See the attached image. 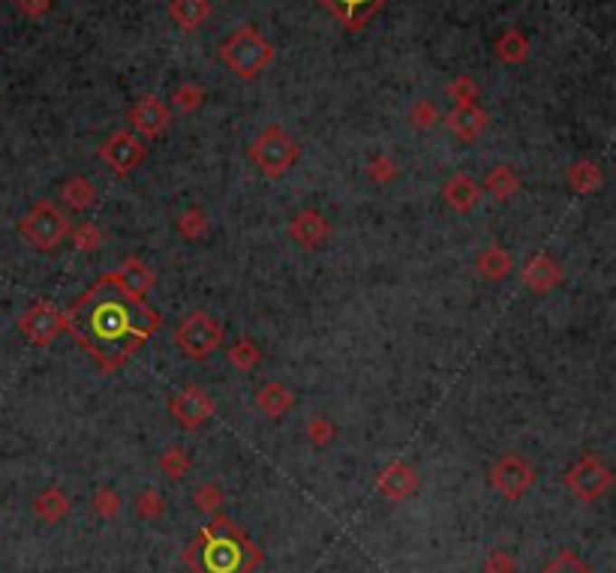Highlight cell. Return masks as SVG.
<instances>
[{
	"label": "cell",
	"mask_w": 616,
	"mask_h": 573,
	"mask_svg": "<svg viewBox=\"0 0 616 573\" xmlns=\"http://www.w3.org/2000/svg\"><path fill=\"white\" fill-rule=\"evenodd\" d=\"M511 268H515V261H511V256L502 247H488L479 256V270L488 279H506Z\"/></svg>",
	"instance_id": "obj_22"
},
{
	"label": "cell",
	"mask_w": 616,
	"mask_h": 573,
	"mask_svg": "<svg viewBox=\"0 0 616 573\" xmlns=\"http://www.w3.org/2000/svg\"><path fill=\"white\" fill-rule=\"evenodd\" d=\"M451 93H454V99L460 102V106H469V99H472V93H475V84L469 79H460L451 88Z\"/></svg>",
	"instance_id": "obj_41"
},
{
	"label": "cell",
	"mask_w": 616,
	"mask_h": 573,
	"mask_svg": "<svg viewBox=\"0 0 616 573\" xmlns=\"http://www.w3.org/2000/svg\"><path fill=\"white\" fill-rule=\"evenodd\" d=\"M370 177L373 181H391V177H397V165L388 156H376L370 163Z\"/></svg>",
	"instance_id": "obj_35"
},
{
	"label": "cell",
	"mask_w": 616,
	"mask_h": 573,
	"mask_svg": "<svg viewBox=\"0 0 616 573\" xmlns=\"http://www.w3.org/2000/svg\"><path fill=\"white\" fill-rule=\"evenodd\" d=\"M18 327L33 345H52L63 331V313L58 306H52L49 300H40L18 318Z\"/></svg>",
	"instance_id": "obj_8"
},
{
	"label": "cell",
	"mask_w": 616,
	"mask_h": 573,
	"mask_svg": "<svg viewBox=\"0 0 616 573\" xmlns=\"http://www.w3.org/2000/svg\"><path fill=\"white\" fill-rule=\"evenodd\" d=\"M63 202L70 204L72 211H85L90 208L93 202H97V186H93L90 181H85V177H72V181L63 183Z\"/></svg>",
	"instance_id": "obj_24"
},
{
	"label": "cell",
	"mask_w": 616,
	"mask_h": 573,
	"mask_svg": "<svg viewBox=\"0 0 616 573\" xmlns=\"http://www.w3.org/2000/svg\"><path fill=\"white\" fill-rule=\"evenodd\" d=\"M445 202L451 204L454 211H460V213H466V211H472L475 204H479V199H481V186L472 181L469 174H454L451 181L445 183Z\"/></svg>",
	"instance_id": "obj_18"
},
{
	"label": "cell",
	"mask_w": 616,
	"mask_h": 573,
	"mask_svg": "<svg viewBox=\"0 0 616 573\" xmlns=\"http://www.w3.org/2000/svg\"><path fill=\"white\" fill-rule=\"evenodd\" d=\"M199 99H202V93L195 88H181L175 93V106H181V108H195L199 106Z\"/></svg>",
	"instance_id": "obj_40"
},
{
	"label": "cell",
	"mask_w": 616,
	"mask_h": 573,
	"mask_svg": "<svg viewBox=\"0 0 616 573\" xmlns=\"http://www.w3.org/2000/svg\"><path fill=\"white\" fill-rule=\"evenodd\" d=\"M448 127H451L463 142H472V138H479L481 129L488 127V115L469 102V106H460L451 117H448Z\"/></svg>",
	"instance_id": "obj_19"
},
{
	"label": "cell",
	"mask_w": 616,
	"mask_h": 573,
	"mask_svg": "<svg viewBox=\"0 0 616 573\" xmlns=\"http://www.w3.org/2000/svg\"><path fill=\"white\" fill-rule=\"evenodd\" d=\"M160 468L169 477H184L186 474V468H190V454H186L184 447H169L166 450V454L160 456Z\"/></svg>",
	"instance_id": "obj_30"
},
{
	"label": "cell",
	"mask_w": 616,
	"mask_h": 573,
	"mask_svg": "<svg viewBox=\"0 0 616 573\" xmlns=\"http://www.w3.org/2000/svg\"><path fill=\"white\" fill-rule=\"evenodd\" d=\"M229 361L235 363L238 370L247 372V370H253V366L259 363V349L247 340V336H241V340L229 349Z\"/></svg>",
	"instance_id": "obj_29"
},
{
	"label": "cell",
	"mask_w": 616,
	"mask_h": 573,
	"mask_svg": "<svg viewBox=\"0 0 616 573\" xmlns=\"http://www.w3.org/2000/svg\"><path fill=\"white\" fill-rule=\"evenodd\" d=\"M72 240H76V247H79V249H88V252H93V249H100V243H102V231H100L93 222H81L79 229L72 231Z\"/></svg>",
	"instance_id": "obj_32"
},
{
	"label": "cell",
	"mask_w": 616,
	"mask_h": 573,
	"mask_svg": "<svg viewBox=\"0 0 616 573\" xmlns=\"http://www.w3.org/2000/svg\"><path fill=\"white\" fill-rule=\"evenodd\" d=\"M379 490L388 495V499H406L409 493L418 486V474L409 468L406 463H391L385 472L379 474Z\"/></svg>",
	"instance_id": "obj_17"
},
{
	"label": "cell",
	"mask_w": 616,
	"mask_h": 573,
	"mask_svg": "<svg viewBox=\"0 0 616 573\" xmlns=\"http://www.w3.org/2000/svg\"><path fill=\"white\" fill-rule=\"evenodd\" d=\"M109 279H115V283L120 288H127L129 295H136V297H142L147 288L154 286V274H151V268L145 265V261H138V258H127L124 265H120L115 274H106Z\"/></svg>",
	"instance_id": "obj_16"
},
{
	"label": "cell",
	"mask_w": 616,
	"mask_h": 573,
	"mask_svg": "<svg viewBox=\"0 0 616 573\" xmlns=\"http://www.w3.org/2000/svg\"><path fill=\"white\" fill-rule=\"evenodd\" d=\"M33 511H36V516H43L45 522H58L61 516L70 511V502L61 490H54L52 486V490H45L43 495H36Z\"/></svg>",
	"instance_id": "obj_26"
},
{
	"label": "cell",
	"mask_w": 616,
	"mask_h": 573,
	"mask_svg": "<svg viewBox=\"0 0 616 573\" xmlns=\"http://www.w3.org/2000/svg\"><path fill=\"white\" fill-rule=\"evenodd\" d=\"M163 511H166V499L156 490H145L136 499V513L142 516V520H156V516H163Z\"/></svg>",
	"instance_id": "obj_31"
},
{
	"label": "cell",
	"mask_w": 616,
	"mask_h": 573,
	"mask_svg": "<svg viewBox=\"0 0 616 573\" xmlns=\"http://www.w3.org/2000/svg\"><path fill=\"white\" fill-rule=\"evenodd\" d=\"M129 120H133V127L138 129V133L154 138L169 127V108H166L160 99L145 97L142 102H136V106L129 108Z\"/></svg>",
	"instance_id": "obj_13"
},
{
	"label": "cell",
	"mask_w": 616,
	"mask_h": 573,
	"mask_svg": "<svg viewBox=\"0 0 616 573\" xmlns=\"http://www.w3.org/2000/svg\"><path fill=\"white\" fill-rule=\"evenodd\" d=\"M517 186H520L517 174L511 172L508 165H497V168H490V172H488V181H484V190H488V193H490L497 202H508L511 195L517 193Z\"/></svg>",
	"instance_id": "obj_21"
},
{
	"label": "cell",
	"mask_w": 616,
	"mask_h": 573,
	"mask_svg": "<svg viewBox=\"0 0 616 573\" xmlns=\"http://www.w3.org/2000/svg\"><path fill=\"white\" fill-rule=\"evenodd\" d=\"M220 54L223 61H226V67H232V72H238L241 79H253V75H259L270 63L274 49H270L253 27H241L232 40L223 42Z\"/></svg>",
	"instance_id": "obj_4"
},
{
	"label": "cell",
	"mask_w": 616,
	"mask_h": 573,
	"mask_svg": "<svg viewBox=\"0 0 616 573\" xmlns=\"http://www.w3.org/2000/svg\"><path fill=\"white\" fill-rule=\"evenodd\" d=\"M565 486H572L583 502H592L611 486V468L602 465L595 456H581L572 472H565Z\"/></svg>",
	"instance_id": "obj_10"
},
{
	"label": "cell",
	"mask_w": 616,
	"mask_h": 573,
	"mask_svg": "<svg viewBox=\"0 0 616 573\" xmlns=\"http://www.w3.org/2000/svg\"><path fill=\"white\" fill-rule=\"evenodd\" d=\"M250 159L256 163V168L268 177L286 174L298 159V145L283 133L280 127H268L262 136L250 145Z\"/></svg>",
	"instance_id": "obj_6"
},
{
	"label": "cell",
	"mask_w": 616,
	"mask_h": 573,
	"mask_svg": "<svg viewBox=\"0 0 616 573\" xmlns=\"http://www.w3.org/2000/svg\"><path fill=\"white\" fill-rule=\"evenodd\" d=\"M169 411L177 424H184L186 429H199L204 420L213 415V399L204 390H199L195 384L184 388L181 393H175L169 402Z\"/></svg>",
	"instance_id": "obj_11"
},
{
	"label": "cell",
	"mask_w": 616,
	"mask_h": 573,
	"mask_svg": "<svg viewBox=\"0 0 616 573\" xmlns=\"http://www.w3.org/2000/svg\"><path fill=\"white\" fill-rule=\"evenodd\" d=\"M310 438L316 441V445H328V441L334 438V427L325 418H316L310 424Z\"/></svg>",
	"instance_id": "obj_38"
},
{
	"label": "cell",
	"mask_w": 616,
	"mask_h": 573,
	"mask_svg": "<svg viewBox=\"0 0 616 573\" xmlns=\"http://www.w3.org/2000/svg\"><path fill=\"white\" fill-rule=\"evenodd\" d=\"M322 4L328 6L331 13L349 27V31H358V27H364V22H367L373 13H379L385 0H322Z\"/></svg>",
	"instance_id": "obj_14"
},
{
	"label": "cell",
	"mask_w": 616,
	"mask_h": 573,
	"mask_svg": "<svg viewBox=\"0 0 616 573\" xmlns=\"http://www.w3.org/2000/svg\"><path fill=\"white\" fill-rule=\"evenodd\" d=\"M490 484L493 490L502 493L506 499H520V495H526L532 490V484H535V472H532V465L526 463L524 456H502L497 465L490 468Z\"/></svg>",
	"instance_id": "obj_7"
},
{
	"label": "cell",
	"mask_w": 616,
	"mask_h": 573,
	"mask_svg": "<svg viewBox=\"0 0 616 573\" xmlns=\"http://www.w3.org/2000/svg\"><path fill=\"white\" fill-rule=\"evenodd\" d=\"M256 399H259V406H262L265 415H270V418L286 415V411L295 406V397L286 388H280V384H268V388L259 390Z\"/></svg>",
	"instance_id": "obj_23"
},
{
	"label": "cell",
	"mask_w": 616,
	"mask_h": 573,
	"mask_svg": "<svg viewBox=\"0 0 616 573\" xmlns=\"http://www.w3.org/2000/svg\"><path fill=\"white\" fill-rule=\"evenodd\" d=\"M208 15H211L208 0H172V18L181 27H186V31L199 27Z\"/></svg>",
	"instance_id": "obj_20"
},
{
	"label": "cell",
	"mask_w": 616,
	"mask_h": 573,
	"mask_svg": "<svg viewBox=\"0 0 616 573\" xmlns=\"http://www.w3.org/2000/svg\"><path fill=\"white\" fill-rule=\"evenodd\" d=\"M93 504H97V511L106 516V520H111V516H118V511H120V495L115 490H100Z\"/></svg>",
	"instance_id": "obj_34"
},
{
	"label": "cell",
	"mask_w": 616,
	"mask_h": 573,
	"mask_svg": "<svg viewBox=\"0 0 616 573\" xmlns=\"http://www.w3.org/2000/svg\"><path fill=\"white\" fill-rule=\"evenodd\" d=\"M195 504H199V511H213V507L220 504V490L213 484L199 486V493H195Z\"/></svg>",
	"instance_id": "obj_36"
},
{
	"label": "cell",
	"mask_w": 616,
	"mask_h": 573,
	"mask_svg": "<svg viewBox=\"0 0 616 573\" xmlns=\"http://www.w3.org/2000/svg\"><path fill=\"white\" fill-rule=\"evenodd\" d=\"M208 229H211V222H208V216H204L202 208L184 211L181 220H177V231H181L186 240H202L204 234H208Z\"/></svg>",
	"instance_id": "obj_27"
},
{
	"label": "cell",
	"mask_w": 616,
	"mask_h": 573,
	"mask_svg": "<svg viewBox=\"0 0 616 573\" xmlns=\"http://www.w3.org/2000/svg\"><path fill=\"white\" fill-rule=\"evenodd\" d=\"M568 183L574 186L577 193H592L602 186V168L590 163V159H581V163H574L568 168Z\"/></svg>",
	"instance_id": "obj_25"
},
{
	"label": "cell",
	"mask_w": 616,
	"mask_h": 573,
	"mask_svg": "<svg viewBox=\"0 0 616 573\" xmlns=\"http://www.w3.org/2000/svg\"><path fill=\"white\" fill-rule=\"evenodd\" d=\"M559 279H563V270H559V265L550 256H545V252H538V256H532L526 261L524 268V283L532 288V291H550L554 286H559Z\"/></svg>",
	"instance_id": "obj_15"
},
{
	"label": "cell",
	"mask_w": 616,
	"mask_h": 573,
	"mask_svg": "<svg viewBox=\"0 0 616 573\" xmlns=\"http://www.w3.org/2000/svg\"><path fill=\"white\" fill-rule=\"evenodd\" d=\"M289 234H292L295 243H301L304 249H316L328 240L331 225L319 211H301V213H295L292 225H289Z\"/></svg>",
	"instance_id": "obj_12"
},
{
	"label": "cell",
	"mask_w": 616,
	"mask_h": 573,
	"mask_svg": "<svg viewBox=\"0 0 616 573\" xmlns=\"http://www.w3.org/2000/svg\"><path fill=\"white\" fill-rule=\"evenodd\" d=\"M18 4H22V9L27 15H40L49 9V0H18Z\"/></svg>",
	"instance_id": "obj_42"
},
{
	"label": "cell",
	"mask_w": 616,
	"mask_h": 573,
	"mask_svg": "<svg viewBox=\"0 0 616 573\" xmlns=\"http://www.w3.org/2000/svg\"><path fill=\"white\" fill-rule=\"evenodd\" d=\"M18 231H22V238L31 243L33 249L52 252L70 234V220L63 216V211L58 208V204L36 202L33 208L22 216Z\"/></svg>",
	"instance_id": "obj_3"
},
{
	"label": "cell",
	"mask_w": 616,
	"mask_h": 573,
	"mask_svg": "<svg viewBox=\"0 0 616 573\" xmlns=\"http://www.w3.org/2000/svg\"><path fill=\"white\" fill-rule=\"evenodd\" d=\"M488 573H515V561L508 552H493L488 559Z\"/></svg>",
	"instance_id": "obj_39"
},
{
	"label": "cell",
	"mask_w": 616,
	"mask_h": 573,
	"mask_svg": "<svg viewBox=\"0 0 616 573\" xmlns=\"http://www.w3.org/2000/svg\"><path fill=\"white\" fill-rule=\"evenodd\" d=\"M184 559L195 573H250L262 561V552L238 522L217 516L186 547Z\"/></svg>",
	"instance_id": "obj_2"
},
{
	"label": "cell",
	"mask_w": 616,
	"mask_h": 573,
	"mask_svg": "<svg viewBox=\"0 0 616 573\" xmlns=\"http://www.w3.org/2000/svg\"><path fill=\"white\" fill-rule=\"evenodd\" d=\"M538 573H595L590 565H586V561L577 556V552H572V550H563L559 552V556L550 561V565L545 568V570H538Z\"/></svg>",
	"instance_id": "obj_28"
},
{
	"label": "cell",
	"mask_w": 616,
	"mask_h": 573,
	"mask_svg": "<svg viewBox=\"0 0 616 573\" xmlns=\"http://www.w3.org/2000/svg\"><path fill=\"white\" fill-rule=\"evenodd\" d=\"M499 54H502V58H508V61H520L526 54V40H524V36H517V33H508L506 40L499 42Z\"/></svg>",
	"instance_id": "obj_33"
},
{
	"label": "cell",
	"mask_w": 616,
	"mask_h": 573,
	"mask_svg": "<svg viewBox=\"0 0 616 573\" xmlns=\"http://www.w3.org/2000/svg\"><path fill=\"white\" fill-rule=\"evenodd\" d=\"M412 124L418 129H431L436 124V108L431 106V102H418L415 111H412Z\"/></svg>",
	"instance_id": "obj_37"
},
{
	"label": "cell",
	"mask_w": 616,
	"mask_h": 573,
	"mask_svg": "<svg viewBox=\"0 0 616 573\" xmlns=\"http://www.w3.org/2000/svg\"><path fill=\"white\" fill-rule=\"evenodd\" d=\"M100 156H102V163L115 168V174H129L145 163L147 145L133 133H115L100 147Z\"/></svg>",
	"instance_id": "obj_9"
},
{
	"label": "cell",
	"mask_w": 616,
	"mask_h": 573,
	"mask_svg": "<svg viewBox=\"0 0 616 573\" xmlns=\"http://www.w3.org/2000/svg\"><path fill=\"white\" fill-rule=\"evenodd\" d=\"M175 343L190 361H208L223 343V324L213 322L208 313H190L177 324Z\"/></svg>",
	"instance_id": "obj_5"
},
{
	"label": "cell",
	"mask_w": 616,
	"mask_h": 573,
	"mask_svg": "<svg viewBox=\"0 0 616 573\" xmlns=\"http://www.w3.org/2000/svg\"><path fill=\"white\" fill-rule=\"evenodd\" d=\"M63 327L93 354L102 372H115L151 340L160 327V315L145 306L142 297L102 277L67 309Z\"/></svg>",
	"instance_id": "obj_1"
}]
</instances>
